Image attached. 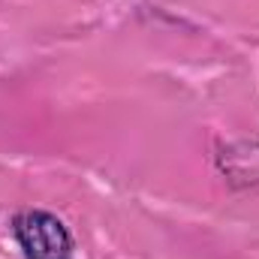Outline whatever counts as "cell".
<instances>
[{
  "mask_svg": "<svg viewBox=\"0 0 259 259\" xmlns=\"http://www.w3.org/2000/svg\"><path fill=\"white\" fill-rule=\"evenodd\" d=\"M15 238L27 259H72V235L49 211H24L15 217Z\"/></svg>",
  "mask_w": 259,
  "mask_h": 259,
  "instance_id": "obj_1",
  "label": "cell"
}]
</instances>
